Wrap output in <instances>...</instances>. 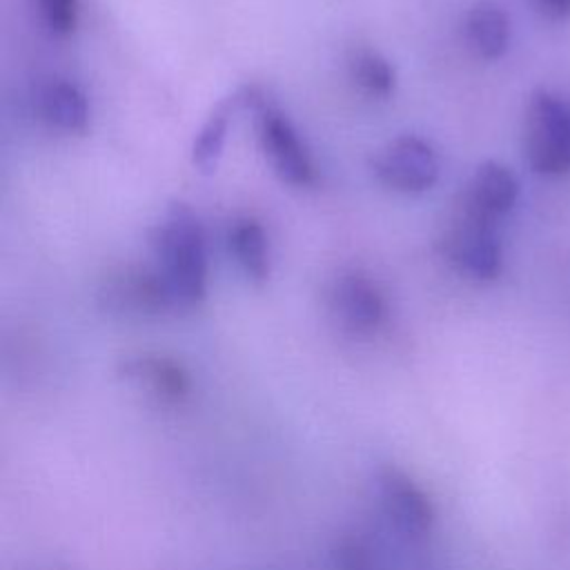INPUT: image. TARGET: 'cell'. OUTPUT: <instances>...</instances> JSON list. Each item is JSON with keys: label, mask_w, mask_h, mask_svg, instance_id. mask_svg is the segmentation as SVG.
Segmentation results:
<instances>
[{"label": "cell", "mask_w": 570, "mask_h": 570, "mask_svg": "<svg viewBox=\"0 0 570 570\" xmlns=\"http://www.w3.org/2000/svg\"><path fill=\"white\" fill-rule=\"evenodd\" d=\"M100 296L107 307L136 314H160L174 309L167 285L158 269L120 267L102 278Z\"/></svg>", "instance_id": "cell-6"}, {"label": "cell", "mask_w": 570, "mask_h": 570, "mask_svg": "<svg viewBox=\"0 0 570 570\" xmlns=\"http://www.w3.org/2000/svg\"><path fill=\"white\" fill-rule=\"evenodd\" d=\"M256 129L258 142L283 183L294 187H307L314 183V163L309 151L285 114L263 100L256 107Z\"/></svg>", "instance_id": "cell-4"}, {"label": "cell", "mask_w": 570, "mask_h": 570, "mask_svg": "<svg viewBox=\"0 0 570 570\" xmlns=\"http://www.w3.org/2000/svg\"><path fill=\"white\" fill-rule=\"evenodd\" d=\"M45 24L56 36H67L78 22V0H38Z\"/></svg>", "instance_id": "cell-16"}, {"label": "cell", "mask_w": 570, "mask_h": 570, "mask_svg": "<svg viewBox=\"0 0 570 570\" xmlns=\"http://www.w3.org/2000/svg\"><path fill=\"white\" fill-rule=\"evenodd\" d=\"M465 36L481 58H501L510 42V20L497 2L481 0L465 16Z\"/></svg>", "instance_id": "cell-11"}, {"label": "cell", "mask_w": 570, "mask_h": 570, "mask_svg": "<svg viewBox=\"0 0 570 570\" xmlns=\"http://www.w3.org/2000/svg\"><path fill=\"white\" fill-rule=\"evenodd\" d=\"M127 370L140 381H147V385H151L158 394L178 396L187 390V376L176 363L167 358H156V356L136 358L127 365Z\"/></svg>", "instance_id": "cell-15"}, {"label": "cell", "mask_w": 570, "mask_h": 570, "mask_svg": "<svg viewBox=\"0 0 570 570\" xmlns=\"http://www.w3.org/2000/svg\"><path fill=\"white\" fill-rule=\"evenodd\" d=\"M332 309L352 332H372L383 323L385 301L372 278L361 272H347L332 287Z\"/></svg>", "instance_id": "cell-7"}, {"label": "cell", "mask_w": 570, "mask_h": 570, "mask_svg": "<svg viewBox=\"0 0 570 570\" xmlns=\"http://www.w3.org/2000/svg\"><path fill=\"white\" fill-rule=\"evenodd\" d=\"M338 563L343 570H365L367 568V554L358 546L343 548L338 552Z\"/></svg>", "instance_id": "cell-17"}, {"label": "cell", "mask_w": 570, "mask_h": 570, "mask_svg": "<svg viewBox=\"0 0 570 570\" xmlns=\"http://www.w3.org/2000/svg\"><path fill=\"white\" fill-rule=\"evenodd\" d=\"M383 494L394 514V521L407 532H423L430 525L432 512L425 497L403 476L390 474L383 481Z\"/></svg>", "instance_id": "cell-13"}, {"label": "cell", "mask_w": 570, "mask_h": 570, "mask_svg": "<svg viewBox=\"0 0 570 570\" xmlns=\"http://www.w3.org/2000/svg\"><path fill=\"white\" fill-rule=\"evenodd\" d=\"M227 240L236 263L247 274V278L254 283H265L269 278V252L261 223L249 216L236 218L229 227Z\"/></svg>", "instance_id": "cell-12"}, {"label": "cell", "mask_w": 570, "mask_h": 570, "mask_svg": "<svg viewBox=\"0 0 570 570\" xmlns=\"http://www.w3.org/2000/svg\"><path fill=\"white\" fill-rule=\"evenodd\" d=\"M376 178L401 194H421L439 180V158L419 136H399L374 158Z\"/></svg>", "instance_id": "cell-5"}, {"label": "cell", "mask_w": 570, "mask_h": 570, "mask_svg": "<svg viewBox=\"0 0 570 570\" xmlns=\"http://www.w3.org/2000/svg\"><path fill=\"white\" fill-rule=\"evenodd\" d=\"M448 258L470 278L492 281L501 272V243L497 234V220L476 212L461 200L448 232H445Z\"/></svg>", "instance_id": "cell-3"}, {"label": "cell", "mask_w": 570, "mask_h": 570, "mask_svg": "<svg viewBox=\"0 0 570 570\" xmlns=\"http://www.w3.org/2000/svg\"><path fill=\"white\" fill-rule=\"evenodd\" d=\"M350 73L352 80L370 96L385 98L394 91L396 76L394 67L383 58L379 51L372 49H358L350 58Z\"/></svg>", "instance_id": "cell-14"}, {"label": "cell", "mask_w": 570, "mask_h": 570, "mask_svg": "<svg viewBox=\"0 0 570 570\" xmlns=\"http://www.w3.org/2000/svg\"><path fill=\"white\" fill-rule=\"evenodd\" d=\"M40 116L51 125L69 134L87 129L89 107L78 85L65 78H51L38 91Z\"/></svg>", "instance_id": "cell-10"}, {"label": "cell", "mask_w": 570, "mask_h": 570, "mask_svg": "<svg viewBox=\"0 0 570 570\" xmlns=\"http://www.w3.org/2000/svg\"><path fill=\"white\" fill-rule=\"evenodd\" d=\"M539 4L554 18H568L570 16V0H539Z\"/></svg>", "instance_id": "cell-18"}, {"label": "cell", "mask_w": 570, "mask_h": 570, "mask_svg": "<svg viewBox=\"0 0 570 570\" xmlns=\"http://www.w3.org/2000/svg\"><path fill=\"white\" fill-rule=\"evenodd\" d=\"M519 196V180L510 171V167L485 160L476 167L468 191L463 194V200L474 207L476 212L499 220L503 214H508Z\"/></svg>", "instance_id": "cell-9"}, {"label": "cell", "mask_w": 570, "mask_h": 570, "mask_svg": "<svg viewBox=\"0 0 570 570\" xmlns=\"http://www.w3.org/2000/svg\"><path fill=\"white\" fill-rule=\"evenodd\" d=\"M261 102H263V96L256 87H245V89L236 91L234 96L220 100L214 107V111L207 116V120L203 122V127L194 140V149H191L194 165L203 171H214L223 156V149H225L232 114L240 105H247V107L252 105L256 109Z\"/></svg>", "instance_id": "cell-8"}, {"label": "cell", "mask_w": 570, "mask_h": 570, "mask_svg": "<svg viewBox=\"0 0 570 570\" xmlns=\"http://www.w3.org/2000/svg\"><path fill=\"white\" fill-rule=\"evenodd\" d=\"M151 245L174 309L198 305L207 294V245L194 209L174 200L154 229Z\"/></svg>", "instance_id": "cell-1"}, {"label": "cell", "mask_w": 570, "mask_h": 570, "mask_svg": "<svg viewBox=\"0 0 570 570\" xmlns=\"http://www.w3.org/2000/svg\"><path fill=\"white\" fill-rule=\"evenodd\" d=\"M525 156L534 171L559 176L570 169V109L539 89L530 96L523 129Z\"/></svg>", "instance_id": "cell-2"}]
</instances>
